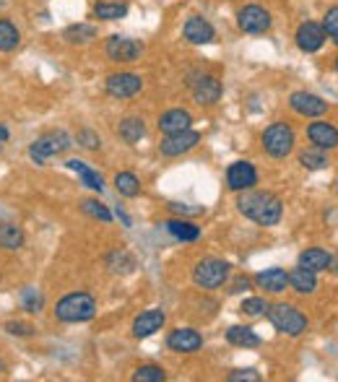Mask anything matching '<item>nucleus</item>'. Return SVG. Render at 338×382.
Returning a JSON list of instances; mask_svg holds the SVG:
<instances>
[{"label": "nucleus", "mask_w": 338, "mask_h": 382, "mask_svg": "<svg viewBox=\"0 0 338 382\" xmlns=\"http://www.w3.org/2000/svg\"><path fill=\"white\" fill-rule=\"evenodd\" d=\"M237 208L242 216H248L250 221H255L260 226H276L281 221L284 206L276 195L270 193H255V190H242V195L237 198Z\"/></svg>", "instance_id": "obj_1"}, {"label": "nucleus", "mask_w": 338, "mask_h": 382, "mask_svg": "<svg viewBox=\"0 0 338 382\" xmlns=\"http://www.w3.org/2000/svg\"><path fill=\"white\" fill-rule=\"evenodd\" d=\"M97 315V302L86 292H73L55 304V317L60 322H89Z\"/></svg>", "instance_id": "obj_2"}, {"label": "nucleus", "mask_w": 338, "mask_h": 382, "mask_svg": "<svg viewBox=\"0 0 338 382\" xmlns=\"http://www.w3.org/2000/svg\"><path fill=\"white\" fill-rule=\"evenodd\" d=\"M265 315H268L270 325H273L278 333H284V336L297 338L307 330V315L300 312L297 307H292V304H273V307L268 304Z\"/></svg>", "instance_id": "obj_3"}, {"label": "nucleus", "mask_w": 338, "mask_h": 382, "mask_svg": "<svg viewBox=\"0 0 338 382\" xmlns=\"http://www.w3.org/2000/svg\"><path fill=\"white\" fill-rule=\"evenodd\" d=\"M263 149L273 159L289 156L294 151V130L286 122H270L263 133Z\"/></svg>", "instance_id": "obj_4"}, {"label": "nucleus", "mask_w": 338, "mask_h": 382, "mask_svg": "<svg viewBox=\"0 0 338 382\" xmlns=\"http://www.w3.org/2000/svg\"><path fill=\"white\" fill-rule=\"evenodd\" d=\"M73 146V141H70V135L63 133V130H53V133L42 135V138H37V141L29 146V156L37 161V164H45L50 156H58V154H63V151H68Z\"/></svg>", "instance_id": "obj_5"}, {"label": "nucleus", "mask_w": 338, "mask_h": 382, "mask_svg": "<svg viewBox=\"0 0 338 382\" xmlns=\"http://www.w3.org/2000/svg\"><path fill=\"white\" fill-rule=\"evenodd\" d=\"M229 278V262L218 260V258H206L193 270V281L201 289H218Z\"/></svg>", "instance_id": "obj_6"}, {"label": "nucleus", "mask_w": 338, "mask_h": 382, "mask_svg": "<svg viewBox=\"0 0 338 382\" xmlns=\"http://www.w3.org/2000/svg\"><path fill=\"white\" fill-rule=\"evenodd\" d=\"M201 143V133L198 130H182V133H172V135H164V141L159 143V151H162V156H182V154H188L193 151Z\"/></svg>", "instance_id": "obj_7"}, {"label": "nucleus", "mask_w": 338, "mask_h": 382, "mask_svg": "<svg viewBox=\"0 0 338 382\" xmlns=\"http://www.w3.org/2000/svg\"><path fill=\"white\" fill-rule=\"evenodd\" d=\"M237 26L245 34H263L270 29V14L260 6H245L237 14Z\"/></svg>", "instance_id": "obj_8"}, {"label": "nucleus", "mask_w": 338, "mask_h": 382, "mask_svg": "<svg viewBox=\"0 0 338 382\" xmlns=\"http://www.w3.org/2000/svg\"><path fill=\"white\" fill-rule=\"evenodd\" d=\"M226 185L232 193H242V190H250L258 185V172L255 166L250 164V161H234L229 164L226 169Z\"/></svg>", "instance_id": "obj_9"}, {"label": "nucleus", "mask_w": 338, "mask_h": 382, "mask_svg": "<svg viewBox=\"0 0 338 382\" xmlns=\"http://www.w3.org/2000/svg\"><path fill=\"white\" fill-rule=\"evenodd\" d=\"M143 45L128 37H110L107 42V58L112 63H135L141 58Z\"/></svg>", "instance_id": "obj_10"}, {"label": "nucleus", "mask_w": 338, "mask_h": 382, "mask_svg": "<svg viewBox=\"0 0 338 382\" xmlns=\"http://www.w3.org/2000/svg\"><path fill=\"white\" fill-rule=\"evenodd\" d=\"M143 89V78L135 73H112L107 78V94L115 99L135 97Z\"/></svg>", "instance_id": "obj_11"}, {"label": "nucleus", "mask_w": 338, "mask_h": 382, "mask_svg": "<svg viewBox=\"0 0 338 382\" xmlns=\"http://www.w3.org/2000/svg\"><path fill=\"white\" fill-rule=\"evenodd\" d=\"M289 105H292L294 112L302 115V117H320V115L328 112V102L320 99L317 94H310V91H297V94H292Z\"/></svg>", "instance_id": "obj_12"}, {"label": "nucleus", "mask_w": 338, "mask_h": 382, "mask_svg": "<svg viewBox=\"0 0 338 382\" xmlns=\"http://www.w3.org/2000/svg\"><path fill=\"white\" fill-rule=\"evenodd\" d=\"M221 81H218L216 75H201L198 81H193V99H196L201 107H211L216 105L218 99H221Z\"/></svg>", "instance_id": "obj_13"}, {"label": "nucleus", "mask_w": 338, "mask_h": 382, "mask_svg": "<svg viewBox=\"0 0 338 382\" xmlns=\"http://www.w3.org/2000/svg\"><path fill=\"white\" fill-rule=\"evenodd\" d=\"M167 346H169L172 351H177V354H196L198 349L203 346V336L193 328H177V330H172V333H169V338H167Z\"/></svg>", "instance_id": "obj_14"}, {"label": "nucleus", "mask_w": 338, "mask_h": 382, "mask_svg": "<svg viewBox=\"0 0 338 382\" xmlns=\"http://www.w3.org/2000/svg\"><path fill=\"white\" fill-rule=\"evenodd\" d=\"M325 39L328 37H325L323 26L315 21H305L297 29V47H300L302 53H317L325 45Z\"/></svg>", "instance_id": "obj_15"}, {"label": "nucleus", "mask_w": 338, "mask_h": 382, "mask_svg": "<svg viewBox=\"0 0 338 382\" xmlns=\"http://www.w3.org/2000/svg\"><path fill=\"white\" fill-rule=\"evenodd\" d=\"M307 138L312 141V146L323 151H333L338 146V130L336 125L325 120H317V122H310L307 125Z\"/></svg>", "instance_id": "obj_16"}, {"label": "nucleus", "mask_w": 338, "mask_h": 382, "mask_svg": "<svg viewBox=\"0 0 338 382\" xmlns=\"http://www.w3.org/2000/svg\"><path fill=\"white\" fill-rule=\"evenodd\" d=\"M164 322H167V315L162 309H146V312H141V315L133 320V336L135 338L154 336L157 330L164 328Z\"/></svg>", "instance_id": "obj_17"}, {"label": "nucleus", "mask_w": 338, "mask_h": 382, "mask_svg": "<svg viewBox=\"0 0 338 382\" xmlns=\"http://www.w3.org/2000/svg\"><path fill=\"white\" fill-rule=\"evenodd\" d=\"M185 39L193 42V45H208V42L216 39V29L201 16H190L185 21Z\"/></svg>", "instance_id": "obj_18"}, {"label": "nucleus", "mask_w": 338, "mask_h": 382, "mask_svg": "<svg viewBox=\"0 0 338 382\" xmlns=\"http://www.w3.org/2000/svg\"><path fill=\"white\" fill-rule=\"evenodd\" d=\"M193 125V115L188 110H169L159 117V130L164 135H172V133H182V130H188Z\"/></svg>", "instance_id": "obj_19"}, {"label": "nucleus", "mask_w": 338, "mask_h": 382, "mask_svg": "<svg viewBox=\"0 0 338 382\" xmlns=\"http://www.w3.org/2000/svg\"><path fill=\"white\" fill-rule=\"evenodd\" d=\"M255 281L260 289H265V292H270V294H281V292H286V286H289V276H286L284 268L260 270L255 276Z\"/></svg>", "instance_id": "obj_20"}, {"label": "nucleus", "mask_w": 338, "mask_h": 382, "mask_svg": "<svg viewBox=\"0 0 338 382\" xmlns=\"http://www.w3.org/2000/svg\"><path fill=\"white\" fill-rule=\"evenodd\" d=\"M333 262H336L333 260V255L325 253V250H320V248H307L300 255V265H305V268L312 270V273L333 268Z\"/></svg>", "instance_id": "obj_21"}, {"label": "nucleus", "mask_w": 338, "mask_h": 382, "mask_svg": "<svg viewBox=\"0 0 338 382\" xmlns=\"http://www.w3.org/2000/svg\"><path fill=\"white\" fill-rule=\"evenodd\" d=\"M68 169H73V172H78V177H81V185H86V188H91L94 193H102L105 190V180H102V174L94 172L86 161H81V159H70L68 161Z\"/></svg>", "instance_id": "obj_22"}, {"label": "nucleus", "mask_w": 338, "mask_h": 382, "mask_svg": "<svg viewBox=\"0 0 338 382\" xmlns=\"http://www.w3.org/2000/svg\"><path fill=\"white\" fill-rule=\"evenodd\" d=\"M289 276V286H292L297 294H312L317 289V276L312 270H307L305 265H297L292 273H286Z\"/></svg>", "instance_id": "obj_23"}, {"label": "nucleus", "mask_w": 338, "mask_h": 382, "mask_svg": "<svg viewBox=\"0 0 338 382\" xmlns=\"http://www.w3.org/2000/svg\"><path fill=\"white\" fill-rule=\"evenodd\" d=\"M226 341L232 346H240V349H258L260 346V336L248 325H232L226 330Z\"/></svg>", "instance_id": "obj_24"}, {"label": "nucleus", "mask_w": 338, "mask_h": 382, "mask_svg": "<svg viewBox=\"0 0 338 382\" xmlns=\"http://www.w3.org/2000/svg\"><path fill=\"white\" fill-rule=\"evenodd\" d=\"M164 229L172 234L174 240H182V242H196L201 237V226L190 224V221H182V218H169L164 221Z\"/></svg>", "instance_id": "obj_25"}, {"label": "nucleus", "mask_w": 338, "mask_h": 382, "mask_svg": "<svg viewBox=\"0 0 338 382\" xmlns=\"http://www.w3.org/2000/svg\"><path fill=\"white\" fill-rule=\"evenodd\" d=\"M63 39L70 42V45H86L91 39H97V26H91V23H73V26H68L63 31Z\"/></svg>", "instance_id": "obj_26"}, {"label": "nucleus", "mask_w": 338, "mask_h": 382, "mask_svg": "<svg viewBox=\"0 0 338 382\" xmlns=\"http://www.w3.org/2000/svg\"><path fill=\"white\" fill-rule=\"evenodd\" d=\"M117 135H120L125 143H138L146 135V125H143L141 117H125L117 127Z\"/></svg>", "instance_id": "obj_27"}, {"label": "nucleus", "mask_w": 338, "mask_h": 382, "mask_svg": "<svg viewBox=\"0 0 338 382\" xmlns=\"http://www.w3.org/2000/svg\"><path fill=\"white\" fill-rule=\"evenodd\" d=\"M94 16L102 18V21H117V18H125L128 16V3H97L94 6Z\"/></svg>", "instance_id": "obj_28"}, {"label": "nucleus", "mask_w": 338, "mask_h": 382, "mask_svg": "<svg viewBox=\"0 0 338 382\" xmlns=\"http://www.w3.org/2000/svg\"><path fill=\"white\" fill-rule=\"evenodd\" d=\"M135 265H138V262H135V258L128 250H117V253H112L107 258V268L112 270V273H122V276H125V273H133Z\"/></svg>", "instance_id": "obj_29"}, {"label": "nucleus", "mask_w": 338, "mask_h": 382, "mask_svg": "<svg viewBox=\"0 0 338 382\" xmlns=\"http://www.w3.org/2000/svg\"><path fill=\"white\" fill-rule=\"evenodd\" d=\"M300 164L305 166V169H325V166L331 164V159H328V154H325L323 149L312 146V149L300 154Z\"/></svg>", "instance_id": "obj_30"}, {"label": "nucleus", "mask_w": 338, "mask_h": 382, "mask_svg": "<svg viewBox=\"0 0 338 382\" xmlns=\"http://www.w3.org/2000/svg\"><path fill=\"white\" fill-rule=\"evenodd\" d=\"M115 188H117V193L122 198H135L141 193V182H138V177L133 172H120L115 174Z\"/></svg>", "instance_id": "obj_31"}, {"label": "nucleus", "mask_w": 338, "mask_h": 382, "mask_svg": "<svg viewBox=\"0 0 338 382\" xmlns=\"http://www.w3.org/2000/svg\"><path fill=\"white\" fill-rule=\"evenodd\" d=\"M21 245H23L21 226H16V224H0V248L19 250Z\"/></svg>", "instance_id": "obj_32"}, {"label": "nucleus", "mask_w": 338, "mask_h": 382, "mask_svg": "<svg viewBox=\"0 0 338 382\" xmlns=\"http://www.w3.org/2000/svg\"><path fill=\"white\" fill-rule=\"evenodd\" d=\"M21 42V34L11 21H0V53H11Z\"/></svg>", "instance_id": "obj_33"}, {"label": "nucleus", "mask_w": 338, "mask_h": 382, "mask_svg": "<svg viewBox=\"0 0 338 382\" xmlns=\"http://www.w3.org/2000/svg\"><path fill=\"white\" fill-rule=\"evenodd\" d=\"M133 380L135 382H164L167 380V372L157 364H143L133 372Z\"/></svg>", "instance_id": "obj_34"}, {"label": "nucleus", "mask_w": 338, "mask_h": 382, "mask_svg": "<svg viewBox=\"0 0 338 382\" xmlns=\"http://www.w3.org/2000/svg\"><path fill=\"white\" fill-rule=\"evenodd\" d=\"M83 213H89L91 218H99V221H112V211L102 206L99 201H83L81 203Z\"/></svg>", "instance_id": "obj_35"}, {"label": "nucleus", "mask_w": 338, "mask_h": 382, "mask_svg": "<svg viewBox=\"0 0 338 382\" xmlns=\"http://www.w3.org/2000/svg\"><path fill=\"white\" fill-rule=\"evenodd\" d=\"M265 309H268V302L260 299V297H250V299L242 302L240 312H245V315H250V317H260V315H265Z\"/></svg>", "instance_id": "obj_36"}, {"label": "nucleus", "mask_w": 338, "mask_h": 382, "mask_svg": "<svg viewBox=\"0 0 338 382\" xmlns=\"http://www.w3.org/2000/svg\"><path fill=\"white\" fill-rule=\"evenodd\" d=\"M21 304L26 312H39V309H42V297L37 294L34 286H26L21 292Z\"/></svg>", "instance_id": "obj_37"}, {"label": "nucleus", "mask_w": 338, "mask_h": 382, "mask_svg": "<svg viewBox=\"0 0 338 382\" xmlns=\"http://www.w3.org/2000/svg\"><path fill=\"white\" fill-rule=\"evenodd\" d=\"M323 31H325V37L333 39V42L338 39V8H336V6H333L331 11H328V14H325Z\"/></svg>", "instance_id": "obj_38"}, {"label": "nucleus", "mask_w": 338, "mask_h": 382, "mask_svg": "<svg viewBox=\"0 0 338 382\" xmlns=\"http://www.w3.org/2000/svg\"><path fill=\"white\" fill-rule=\"evenodd\" d=\"M78 143H81L83 149H99V146H102V138H99L94 130H89V127H86V130H81V133H78Z\"/></svg>", "instance_id": "obj_39"}, {"label": "nucleus", "mask_w": 338, "mask_h": 382, "mask_svg": "<svg viewBox=\"0 0 338 382\" xmlns=\"http://www.w3.org/2000/svg\"><path fill=\"white\" fill-rule=\"evenodd\" d=\"M240 380H248V382H260V375H258L255 369H237L229 375V382H240Z\"/></svg>", "instance_id": "obj_40"}, {"label": "nucleus", "mask_w": 338, "mask_h": 382, "mask_svg": "<svg viewBox=\"0 0 338 382\" xmlns=\"http://www.w3.org/2000/svg\"><path fill=\"white\" fill-rule=\"evenodd\" d=\"M6 330L11 336H31L34 333V328L26 325V322H6Z\"/></svg>", "instance_id": "obj_41"}, {"label": "nucleus", "mask_w": 338, "mask_h": 382, "mask_svg": "<svg viewBox=\"0 0 338 382\" xmlns=\"http://www.w3.org/2000/svg\"><path fill=\"white\" fill-rule=\"evenodd\" d=\"M245 289H250V281L248 278H237L232 284V289H229V294H240V292H245Z\"/></svg>", "instance_id": "obj_42"}, {"label": "nucleus", "mask_w": 338, "mask_h": 382, "mask_svg": "<svg viewBox=\"0 0 338 382\" xmlns=\"http://www.w3.org/2000/svg\"><path fill=\"white\" fill-rule=\"evenodd\" d=\"M172 211H180V213H201V208H188V206H180V203H169Z\"/></svg>", "instance_id": "obj_43"}, {"label": "nucleus", "mask_w": 338, "mask_h": 382, "mask_svg": "<svg viewBox=\"0 0 338 382\" xmlns=\"http://www.w3.org/2000/svg\"><path fill=\"white\" fill-rule=\"evenodd\" d=\"M0 141H8V127L0 125Z\"/></svg>", "instance_id": "obj_44"}]
</instances>
